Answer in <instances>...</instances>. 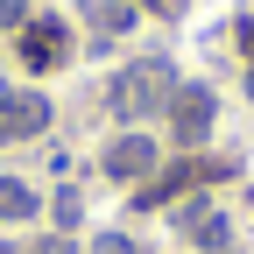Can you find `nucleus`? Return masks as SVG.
I'll list each match as a JSON object with an SVG mask.
<instances>
[{"instance_id": "1", "label": "nucleus", "mask_w": 254, "mask_h": 254, "mask_svg": "<svg viewBox=\"0 0 254 254\" xmlns=\"http://www.w3.org/2000/svg\"><path fill=\"white\" fill-rule=\"evenodd\" d=\"M170 99H177V71L163 57H141V64H127V71L113 78V113L120 120H141V113L170 106Z\"/></svg>"}, {"instance_id": "2", "label": "nucleus", "mask_w": 254, "mask_h": 254, "mask_svg": "<svg viewBox=\"0 0 254 254\" xmlns=\"http://www.w3.org/2000/svg\"><path fill=\"white\" fill-rule=\"evenodd\" d=\"M50 99L43 92H14V85H0V141H28V134H43L50 127Z\"/></svg>"}, {"instance_id": "3", "label": "nucleus", "mask_w": 254, "mask_h": 254, "mask_svg": "<svg viewBox=\"0 0 254 254\" xmlns=\"http://www.w3.org/2000/svg\"><path fill=\"white\" fill-rule=\"evenodd\" d=\"M21 64H28V71H57V64H64V21H28Z\"/></svg>"}, {"instance_id": "4", "label": "nucleus", "mask_w": 254, "mask_h": 254, "mask_svg": "<svg viewBox=\"0 0 254 254\" xmlns=\"http://www.w3.org/2000/svg\"><path fill=\"white\" fill-rule=\"evenodd\" d=\"M170 113H177V134H184V141H205V127H212V92H205V85L177 92Z\"/></svg>"}, {"instance_id": "5", "label": "nucleus", "mask_w": 254, "mask_h": 254, "mask_svg": "<svg viewBox=\"0 0 254 254\" xmlns=\"http://www.w3.org/2000/svg\"><path fill=\"white\" fill-rule=\"evenodd\" d=\"M148 163H155V141L148 134H127V141L106 148V177H120V184L127 177H148Z\"/></svg>"}, {"instance_id": "6", "label": "nucleus", "mask_w": 254, "mask_h": 254, "mask_svg": "<svg viewBox=\"0 0 254 254\" xmlns=\"http://www.w3.org/2000/svg\"><path fill=\"white\" fill-rule=\"evenodd\" d=\"M184 233L198 247H226V219H219L212 205H184Z\"/></svg>"}, {"instance_id": "7", "label": "nucleus", "mask_w": 254, "mask_h": 254, "mask_svg": "<svg viewBox=\"0 0 254 254\" xmlns=\"http://www.w3.org/2000/svg\"><path fill=\"white\" fill-rule=\"evenodd\" d=\"M7 219H36V190L14 184V177H0V226H7Z\"/></svg>"}, {"instance_id": "8", "label": "nucleus", "mask_w": 254, "mask_h": 254, "mask_svg": "<svg viewBox=\"0 0 254 254\" xmlns=\"http://www.w3.org/2000/svg\"><path fill=\"white\" fill-rule=\"evenodd\" d=\"M92 21H99V28H127L134 14H127V7H113V0H92Z\"/></svg>"}, {"instance_id": "9", "label": "nucleus", "mask_w": 254, "mask_h": 254, "mask_svg": "<svg viewBox=\"0 0 254 254\" xmlns=\"http://www.w3.org/2000/svg\"><path fill=\"white\" fill-rule=\"evenodd\" d=\"M14 21H28V0H0V28H14Z\"/></svg>"}, {"instance_id": "10", "label": "nucleus", "mask_w": 254, "mask_h": 254, "mask_svg": "<svg viewBox=\"0 0 254 254\" xmlns=\"http://www.w3.org/2000/svg\"><path fill=\"white\" fill-rule=\"evenodd\" d=\"M92 254H134V247H127V233H106L99 247H92Z\"/></svg>"}, {"instance_id": "11", "label": "nucleus", "mask_w": 254, "mask_h": 254, "mask_svg": "<svg viewBox=\"0 0 254 254\" xmlns=\"http://www.w3.org/2000/svg\"><path fill=\"white\" fill-rule=\"evenodd\" d=\"M21 254H71V240H36V247H21Z\"/></svg>"}, {"instance_id": "12", "label": "nucleus", "mask_w": 254, "mask_h": 254, "mask_svg": "<svg viewBox=\"0 0 254 254\" xmlns=\"http://www.w3.org/2000/svg\"><path fill=\"white\" fill-rule=\"evenodd\" d=\"M240 50H247V57H254V21H240Z\"/></svg>"}]
</instances>
